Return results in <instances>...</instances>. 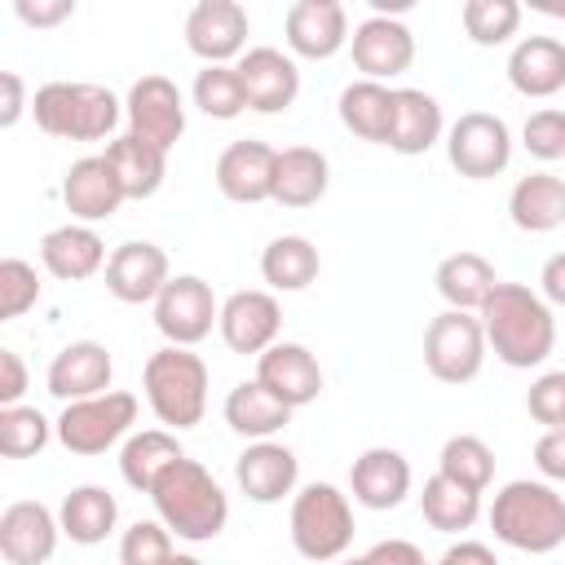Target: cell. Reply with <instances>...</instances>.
I'll return each mask as SVG.
<instances>
[{
	"mask_svg": "<svg viewBox=\"0 0 565 565\" xmlns=\"http://www.w3.org/2000/svg\"><path fill=\"white\" fill-rule=\"evenodd\" d=\"M539 296L556 309H565V252L547 256L543 260V274H539Z\"/></svg>",
	"mask_w": 565,
	"mask_h": 565,
	"instance_id": "f907efd6",
	"label": "cell"
},
{
	"mask_svg": "<svg viewBox=\"0 0 565 565\" xmlns=\"http://www.w3.org/2000/svg\"><path fill=\"white\" fill-rule=\"evenodd\" d=\"M177 459H185L177 433H172V428H146V433H132V437L124 441V450H119V477H124L137 494H150L154 481H159Z\"/></svg>",
	"mask_w": 565,
	"mask_h": 565,
	"instance_id": "d6a6232c",
	"label": "cell"
},
{
	"mask_svg": "<svg viewBox=\"0 0 565 565\" xmlns=\"http://www.w3.org/2000/svg\"><path fill=\"white\" fill-rule=\"evenodd\" d=\"M446 137V115L441 102L424 88H393V132H388V150L397 154H424Z\"/></svg>",
	"mask_w": 565,
	"mask_h": 565,
	"instance_id": "4316f807",
	"label": "cell"
},
{
	"mask_svg": "<svg viewBox=\"0 0 565 565\" xmlns=\"http://www.w3.org/2000/svg\"><path fill=\"white\" fill-rule=\"evenodd\" d=\"M124 119L132 137L172 150L185 132V97L168 75H141L124 97Z\"/></svg>",
	"mask_w": 565,
	"mask_h": 565,
	"instance_id": "8fae6325",
	"label": "cell"
},
{
	"mask_svg": "<svg viewBox=\"0 0 565 565\" xmlns=\"http://www.w3.org/2000/svg\"><path fill=\"white\" fill-rule=\"evenodd\" d=\"M124 185L115 177V168L106 163V154H84L66 168L62 177V203L66 212L79 221V225H97V221H110L119 207H124Z\"/></svg>",
	"mask_w": 565,
	"mask_h": 565,
	"instance_id": "ffe728a7",
	"label": "cell"
},
{
	"mask_svg": "<svg viewBox=\"0 0 565 565\" xmlns=\"http://www.w3.org/2000/svg\"><path fill=\"white\" fill-rule=\"evenodd\" d=\"M172 530L163 521H132L119 539V565H172Z\"/></svg>",
	"mask_w": 565,
	"mask_h": 565,
	"instance_id": "b9f144b4",
	"label": "cell"
},
{
	"mask_svg": "<svg viewBox=\"0 0 565 565\" xmlns=\"http://www.w3.org/2000/svg\"><path fill=\"white\" fill-rule=\"evenodd\" d=\"M349 490H353V499H358L362 508H371V512L397 508V503L411 494V463H406V455L393 450V446H371V450H362V455L353 459V468H349Z\"/></svg>",
	"mask_w": 565,
	"mask_h": 565,
	"instance_id": "cb8c5ba5",
	"label": "cell"
},
{
	"mask_svg": "<svg viewBox=\"0 0 565 565\" xmlns=\"http://www.w3.org/2000/svg\"><path fill=\"white\" fill-rule=\"evenodd\" d=\"M318 269H322V256L305 234H278L260 252V278L274 291H305L309 282H318Z\"/></svg>",
	"mask_w": 565,
	"mask_h": 565,
	"instance_id": "d590c367",
	"label": "cell"
},
{
	"mask_svg": "<svg viewBox=\"0 0 565 565\" xmlns=\"http://www.w3.org/2000/svg\"><path fill=\"white\" fill-rule=\"evenodd\" d=\"M0 93H4V102H0V128H13L22 119V110H26V84H22V75L18 71H0Z\"/></svg>",
	"mask_w": 565,
	"mask_h": 565,
	"instance_id": "681fc988",
	"label": "cell"
},
{
	"mask_svg": "<svg viewBox=\"0 0 565 565\" xmlns=\"http://www.w3.org/2000/svg\"><path fill=\"white\" fill-rule=\"evenodd\" d=\"M168 282H172V269L159 243L132 238V243H119L106 260V291L124 305H154Z\"/></svg>",
	"mask_w": 565,
	"mask_h": 565,
	"instance_id": "2e32d148",
	"label": "cell"
},
{
	"mask_svg": "<svg viewBox=\"0 0 565 565\" xmlns=\"http://www.w3.org/2000/svg\"><path fill=\"white\" fill-rule=\"evenodd\" d=\"M26 393V366L13 349H0V406H22Z\"/></svg>",
	"mask_w": 565,
	"mask_h": 565,
	"instance_id": "c3c4849f",
	"label": "cell"
},
{
	"mask_svg": "<svg viewBox=\"0 0 565 565\" xmlns=\"http://www.w3.org/2000/svg\"><path fill=\"white\" fill-rule=\"evenodd\" d=\"M132 424H137V397L124 388H110L84 402H66L53 433L71 455H106L115 441L128 437Z\"/></svg>",
	"mask_w": 565,
	"mask_h": 565,
	"instance_id": "52a82bcc",
	"label": "cell"
},
{
	"mask_svg": "<svg viewBox=\"0 0 565 565\" xmlns=\"http://www.w3.org/2000/svg\"><path fill=\"white\" fill-rule=\"evenodd\" d=\"M490 530L499 543H508L516 552L547 556L565 543V494L552 481L516 477L503 490H494Z\"/></svg>",
	"mask_w": 565,
	"mask_h": 565,
	"instance_id": "3957f363",
	"label": "cell"
},
{
	"mask_svg": "<svg viewBox=\"0 0 565 565\" xmlns=\"http://www.w3.org/2000/svg\"><path fill=\"white\" fill-rule=\"evenodd\" d=\"M150 503L159 512V521L185 539V543H212L225 521H230V499L221 490V481L199 463V459H177L150 490Z\"/></svg>",
	"mask_w": 565,
	"mask_h": 565,
	"instance_id": "7a4b0ae2",
	"label": "cell"
},
{
	"mask_svg": "<svg viewBox=\"0 0 565 565\" xmlns=\"http://www.w3.org/2000/svg\"><path fill=\"white\" fill-rule=\"evenodd\" d=\"M216 322H221V300L212 282L199 274H177L154 300V327L177 349H194L199 340L212 335Z\"/></svg>",
	"mask_w": 565,
	"mask_h": 565,
	"instance_id": "30bf717a",
	"label": "cell"
},
{
	"mask_svg": "<svg viewBox=\"0 0 565 565\" xmlns=\"http://www.w3.org/2000/svg\"><path fill=\"white\" fill-rule=\"evenodd\" d=\"M190 97L207 119H238L247 110V93H243L238 66H203L194 75V84H190Z\"/></svg>",
	"mask_w": 565,
	"mask_h": 565,
	"instance_id": "ab89813d",
	"label": "cell"
},
{
	"mask_svg": "<svg viewBox=\"0 0 565 565\" xmlns=\"http://www.w3.org/2000/svg\"><path fill=\"white\" fill-rule=\"evenodd\" d=\"M274 168H278V150L265 141H234L221 150L216 159V190L230 203H265L274 199Z\"/></svg>",
	"mask_w": 565,
	"mask_h": 565,
	"instance_id": "603a6c76",
	"label": "cell"
},
{
	"mask_svg": "<svg viewBox=\"0 0 565 565\" xmlns=\"http://www.w3.org/2000/svg\"><path fill=\"white\" fill-rule=\"evenodd\" d=\"M419 512L433 530L441 534H459V530H472L477 516H481V494L477 490H463L455 481H446L441 472H433L424 481V494H419Z\"/></svg>",
	"mask_w": 565,
	"mask_h": 565,
	"instance_id": "8d00e7d4",
	"label": "cell"
},
{
	"mask_svg": "<svg viewBox=\"0 0 565 565\" xmlns=\"http://www.w3.org/2000/svg\"><path fill=\"white\" fill-rule=\"evenodd\" d=\"M353 543V503L331 481H309L291 494V547L313 565H335Z\"/></svg>",
	"mask_w": 565,
	"mask_h": 565,
	"instance_id": "8992f818",
	"label": "cell"
},
{
	"mask_svg": "<svg viewBox=\"0 0 565 565\" xmlns=\"http://www.w3.org/2000/svg\"><path fill=\"white\" fill-rule=\"evenodd\" d=\"M331 185V163L318 146H287L278 150L274 168V203L282 207H313Z\"/></svg>",
	"mask_w": 565,
	"mask_h": 565,
	"instance_id": "83f0119b",
	"label": "cell"
},
{
	"mask_svg": "<svg viewBox=\"0 0 565 565\" xmlns=\"http://www.w3.org/2000/svg\"><path fill=\"white\" fill-rule=\"evenodd\" d=\"M446 159L468 181H490L512 163V132L490 110H463L446 128Z\"/></svg>",
	"mask_w": 565,
	"mask_h": 565,
	"instance_id": "9c48e42d",
	"label": "cell"
},
{
	"mask_svg": "<svg viewBox=\"0 0 565 565\" xmlns=\"http://www.w3.org/2000/svg\"><path fill=\"white\" fill-rule=\"evenodd\" d=\"M437 472L463 490L486 494V486L494 481V450L477 433H455V437H446V446L437 455Z\"/></svg>",
	"mask_w": 565,
	"mask_h": 565,
	"instance_id": "74e56055",
	"label": "cell"
},
{
	"mask_svg": "<svg viewBox=\"0 0 565 565\" xmlns=\"http://www.w3.org/2000/svg\"><path fill=\"white\" fill-rule=\"evenodd\" d=\"M35 300H40L35 265H26L22 256H4V260H0V322L22 318Z\"/></svg>",
	"mask_w": 565,
	"mask_h": 565,
	"instance_id": "7bdbcfd3",
	"label": "cell"
},
{
	"mask_svg": "<svg viewBox=\"0 0 565 565\" xmlns=\"http://www.w3.org/2000/svg\"><path fill=\"white\" fill-rule=\"evenodd\" d=\"M31 115L35 128L62 141H102L115 132L124 102L102 88V84H84V79H53L40 84L31 97Z\"/></svg>",
	"mask_w": 565,
	"mask_h": 565,
	"instance_id": "277c9868",
	"label": "cell"
},
{
	"mask_svg": "<svg viewBox=\"0 0 565 565\" xmlns=\"http://www.w3.org/2000/svg\"><path fill=\"white\" fill-rule=\"evenodd\" d=\"M433 282H437V296L446 300V309L477 313V309L486 305V296L494 291L499 278H494V265H490L486 256H477V252H450V256L437 265Z\"/></svg>",
	"mask_w": 565,
	"mask_h": 565,
	"instance_id": "e575fe53",
	"label": "cell"
},
{
	"mask_svg": "<svg viewBox=\"0 0 565 565\" xmlns=\"http://www.w3.org/2000/svg\"><path fill=\"white\" fill-rule=\"evenodd\" d=\"M106 163L115 168V177H119V185H124L128 199H154V194L163 190L168 150L141 141V137H132V132H124V137H115V141L106 146Z\"/></svg>",
	"mask_w": 565,
	"mask_h": 565,
	"instance_id": "1f68e13d",
	"label": "cell"
},
{
	"mask_svg": "<svg viewBox=\"0 0 565 565\" xmlns=\"http://www.w3.org/2000/svg\"><path fill=\"white\" fill-rule=\"evenodd\" d=\"M441 565H499V556L477 539H459L441 552Z\"/></svg>",
	"mask_w": 565,
	"mask_h": 565,
	"instance_id": "816d5d0a",
	"label": "cell"
},
{
	"mask_svg": "<svg viewBox=\"0 0 565 565\" xmlns=\"http://www.w3.org/2000/svg\"><path fill=\"white\" fill-rule=\"evenodd\" d=\"M340 124L362 137V141H375V146H388V132H393V88L388 84H375V79H353L340 102Z\"/></svg>",
	"mask_w": 565,
	"mask_h": 565,
	"instance_id": "836d02e7",
	"label": "cell"
},
{
	"mask_svg": "<svg viewBox=\"0 0 565 565\" xmlns=\"http://www.w3.org/2000/svg\"><path fill=\"white\" fill-rule=\"evenodd\" d=\"M53 424L35 406H0V455L4 459H31L49 446Z\"/></svg>",
	"mask_w": 565,
	"mask_h": 565,
	"instance_id": "60d3db41",
	"label": "cell"
},
{
	"mask_svg": "<svg viewBox=\"0 0 565 565\" xmlns=\"http://www.w3.org/2000/svg\"><path fill=\"white\" fill-rule=\"evenodd\" d=\"M508 216L525 234H547L565 225V177H552V172L521 177L508 194Z\"/></svg>",
	"mask_w": 565,
	"mask_h": 565,
	"instance_id": "4dcf8cb0",
	"label": "cell"
},
{
	"mask_svg": "<svg viewBox=\"0 0 565 565\" xmlns=\"http://www.w3.org/2000/svg\"><path fill=\"white\" fill-rule=\"evenodd\" d=\"M534 468L547 481H565V428H543V437L534 441Z\"/></svg>",
	"mask_w": 565,
	"mask_h": 565,
	"instance_id": "bcb514c9",
	"label": "cell"
},
{
	"mask_svg": "<svg viewBox=\"0 0 565 565\" xmlns=\"http://www.w3.org/2000/svg\"><path fill=\"white\" fill-rule=\"evenodd\" d=\"M424 366L441 384H468L486 366V331L477 313L441 309L424 327Z\"/></svg>",
	"mask_w": 565,
	"mask_h": 565,
	"instance_id": "ba28073f",
	"label": "cell"
},
{
	"mask_svg": "<svg viewBox=\"0 0 565 565\" xmlns=\"http://www.w3.org/2000/svg\"><path fill=\"white\" fill-rule=\"evenodd\" d=\"M521 4L516 0H463L459 9V22H463V35L481 49H499L508 44L516 31H521Z\"/></svg>",
	"mask_w": 565,
	"mask_h": 565,
	"instance_id": "f35d334b",
	"label": "cell"
},
{
	"mask_svg": "<svg viewBox=\"0 0 565 565\" xmlns=\"http://www.w3.org/2000/svg\"><path fill=\"white\" fill-rule=\"evenodd\" d=\"M221 340L230 353H243V358H260L265 349L278 344V331H282V309L274 300V291H234L221 300V322H216Z\"/></svg>",
	"mask_w": 565,
	"mask_h": 565,
	"instance_id": "4fadbf2b",
	"label": "cell"
},
{
	"mask_svg": "<svg viewBox=\"0 0 565 565\" xmlns=\"http://www.w3.org/2000/svg\"><path fill=\"white\" fill-rule=\"evenodd\" d=\"M225 424L247 441H274L291 424V406H282L260 380H238L225 393Z\"/></svg>",
	"mask_w": 565,
	"mask_h": 565,
	"instance_id": "f1b7e54d",
	"label": "cell"
},
{
	"mask_svg": "<svg viewBox=\"0 0 565 565\" xmlns=\"http://www.w3.org/2000/svg\"><path fill=\"white\" fill-rule=\"evenodd\" d=\"M433 565H441V561H433Z\"/></svg>",
	"mask_w": 565,
	"mask_h": 565,
	"instance_id": "9f6ffc18",
	"label": "cell"
},
{
	"mask_svg": "<svg viewBox=\"0 0 565 565\" xmlns=\"http://www.w3.org/2000/svg\"><path fill=\"white\" fill-rule=\"evenodd\" d=\"M234 481L252 503H282L287 494H296L300 459L282 441H252L234 459Z\"/></svg>",
	"mask_w": 565,
	"mask_h": 565,
	"instance_id": "7402d4cb",
	"label": "cell"
},
{
	"mask_svg": "<svg viewBox=\"0 0 565 565\" xmlns=\"http://www.w3.org/2000/svg\"><path fill=\"white\" fill-rule=\"evenodd\" d=\"M234 66H238V79L247 93V110H256V115H278L300 97V66L282 49L256 44Z\"/></svg>",
	"mask_w": 565,
	"mask_h": 565,
	"instance_id": "9a60e30c",
	"label": "cell"
},
{
	"mask_svg": "<svg viewBox=\"0 0 565 565\" xmlns=\"http://www.w3.org/2000/svg\"><path fill=\"white\" fill-rule=\"evenodd\" d=\"M508 84L521 97H556L565 88V40L525 35L508 53Z\"/></svg>",
	"mask_w": 565,
	"mask_h": 565,
	"instance_id": "d4e9b609",
	"label": "cell"
},
{
	"mask_svg": "<svg viewBox=\"0 0 565 565\" xmlns=\"http://www.w3.org/2000/svg\"><path fill=\"white\" fill-rule=\"evenodd\" d=\"M349 44H353V66L362 71V79H375V84L397 79L415 62V35H411V26L402 18L371 13V18H362L353 26Z\"/></svg>",
	"mask_w": 565,
	"mask_h": 565,
	"instance_id": "5bb4252c",
	"label": "cell"
},
{
	"mask_svg": "<svg viewBox=\"0 0 565 565\" xmlns=\"http://www.w3.org/2000/svg\"><path fill=\"white\" fill-rule=\"evenodd\" d=\"M141 388H146V402L159 424H168L172 433L194 428L207 411V362L190 349L163 344L146 358Z\"/></svg>",
	"mask_w": 565,
	"mask_h": 565,
	"instance_id": "5b68a950",
	"label": "cell"
},
{
	"mask_svg": "<svg viewBox=\"0 0 565 565\" xmlns=\"http://www.w3.org/2000/svg\"><path fill=\"white\" fill-rule=\"evenodd\" d=\"M530 9H539V13H547V18H565V4H547V0H534Z\"/></svg>",
	"mask_w": 565,
	"mask_h": 565,
	"instance_id": "f5cc1de1",
	"label": "cell"
},
{
	"mask_svg": "<svg viewBox=\"0 0 565 565\" xmlns=\"http://www.w3.org/2000/svg\"><path fill=\"white\" fill-rule=\"evenodd\" d=\"M40 260H44V269L53 274V278H62V282H84V278H93L97 269H106V243H102V234L93 230V225H79V221H71V225H57V230H49L44 238H40Z\"/></svg>",
	"mask_w": 565,
	"mask_h": 565,
	"instance_id": "484cf974",
	"label": "cell"
},
{
	"mask_svg": "<svg viewBox=\"0 0 565 565\" xmlns=\"http://www.w3.org/2000/svg\"><path fill=\"white\" fill-rule=\"evenodd\" d=\"M525 411L534 424L543 428H565V366L561 371H543L530 393H525Z\"/></svg>",
	"mask_w": 565,
	"mask_h": 565,
	"instance_id": "f6af8a7d",
	"label": "cell"
},
{
	"mask_svg": "<svg viewBox=\"0 0 565 565\" xmlns=\"http://www.w3.org/2000/svg\"><path fill=\"white\" fill-rule=\"evenodd\" d=\"M13 13H18L26 26L44 31V26L66 22V18L75 13V0H18V4H13Z\"/></svg>",
	"mask_w": 565,
	"mask_h": 565,
	"instance_id": "7dc6e473",
	"label": "cell"
},
{
	"mask_svg": "<svg viewBox=\"0 0 565 565\" xmlns=\"http://www.w3.org/2000/svg\"><path fill=\"white\" fill-rule=\"evenodd\" d=\"M62 539V521L40 499H18L0 512V556L9 565H44L53 561Z\"/></svg>",
	"mask_w": 565,
	"mask_h": 565,
	"instance_id": "e0dca14e",
	"label": "cell"
},
{
	"mask_svg": "<svg viewBox=\"0 0 565 565\" xmlns=\"http://www.w3.org/2000/svg\"><path fill=\"white\" fill-rule=\"evenodd\" d=\"M521 141H525V150H530L534 159H543V163L565 159V110H556V106L534 110V115L525 119V128H521Z\"/></svg>",
	"mask_w": 565,
	"mask_h": 565,
	"instance_id": "ee69618b",
	"label": "cell"
},
{
	"mask_svg": "<svg viewBox=\"0 0 565 565\" xmlns=\"http://www.w3.org/2000/svg\"><path fill=\"white\" fill-rule=\"evenodd\" d=\"M185 49L203 66H230L247 53V9L238 0H199L185 13Z\"/></svg>",
	"mask_w": 565,
	"mask_h": 565,
	"instance_id": "7c38bea8",
	"label": "cell"
},
{
	"mask_svg": "<svg viewBox=\"0 0 565 565\" xmlns=\"http://www.w3.org/2000/svg\"><path fill=\"white\" fill-rule=\"evenodd\" d=\"M110 375H115V362L102 340H71L66 349L53 353L44 384L57 402H84V397L110 393Z\"/></svg>",
	"mask_w": 565,
	"mask_h": 565,
	"instance_id": "d6986e66",
	"label": "cell"
},
{
	"mask_svg": "<svg viewBox=\"0 0 565 565\" xmlns=\"http://www.w3.org/2000/svg\"><path fill=\"white\" fill-rule=\"evenodd\" d=\"M57 521H62V534L79 547H97L115 534V521H119V503L106 486H75L66 490L62 508H57Z\"/></svg>",
	"mask_w": 565,
	"mask_h": 565,
	"instance_id": "f546056e",
	"label": "cell"
},
{
	"mask_svg": "<svg viewBox=\"0 0 565 565\" xmlns=\"http://www.w3.org/2000/svg\"><path fill=\"white\" fill-rule=\"evenodd\" d=\"M172 565H203V561H199V556H190V552H177V556H172Z\"/></svg>",
	"mask_w": 565,
	"mask_h": 565,
	"instance_id": "11a10c76",
	"label": "cell"
},
{
	"mask_svg": "<svg viewBox=\"0 0 565 565\" xmlns=\"http://www.w3.org/2000/svg\"><path fill=\"white\" fill-rule=\"evenodd\" d=\"M256 380H260L282 406H291V411L318 402V393H322V366H318V358H313L305 344H296V340H278L274 349H265V353L256 358Z\"/></svg>",
	"mask_w": 565,
	"mask_h": 565,
	"instance_id": "44dd1931",
	"label": "cell"
},
{
	"mask_svg": "<svg viewBox=\"0 0 565 565\" xmlns=\"http://www.w3.org/2000/svg\"><path fill=\"white\" fill-rule=\"evenodd\" d=\"M282 31H287V49L309 62H327L353 40L340 0H296L282 18Z\"/></svg>",
	"mask_w": 565,
	"mask_h": 565,
	"instance_id": "ac0fdd59",
	"label": "cell"
},
{
	"mask_svg": "<svg viewBox=\"0 0 565 565\" xmlns=\"http://www.w3.org/2000/svg\"><path fill=\"white\" fill-rule=\"evenodd\" d=\"M335 565H380V561H375L371 552H362V556H340Z\"/></svg>",
	"mask_w": 565,
	"mask_h": 565,
	"instance_id": "db71d44e",
	"label": "cell"
},
{
	"mask_svg": "<svg viewBox=\"0 0 565 565\" xmlns=\"http://www.w3.org/2000/svg\"><path fill=\"white\" fill-rule=\"evenodd\" d=\"M477 318L486 331V349L512 371L543 366L556 349L552 305L539 291H530L525 282H494V291L486 296Z\"/></svg>",
	"mask_w": 565,
	"mask_h": 565,
	"instance_id": "6da1fadb",
	"label": "cell"
}]
</instances>
